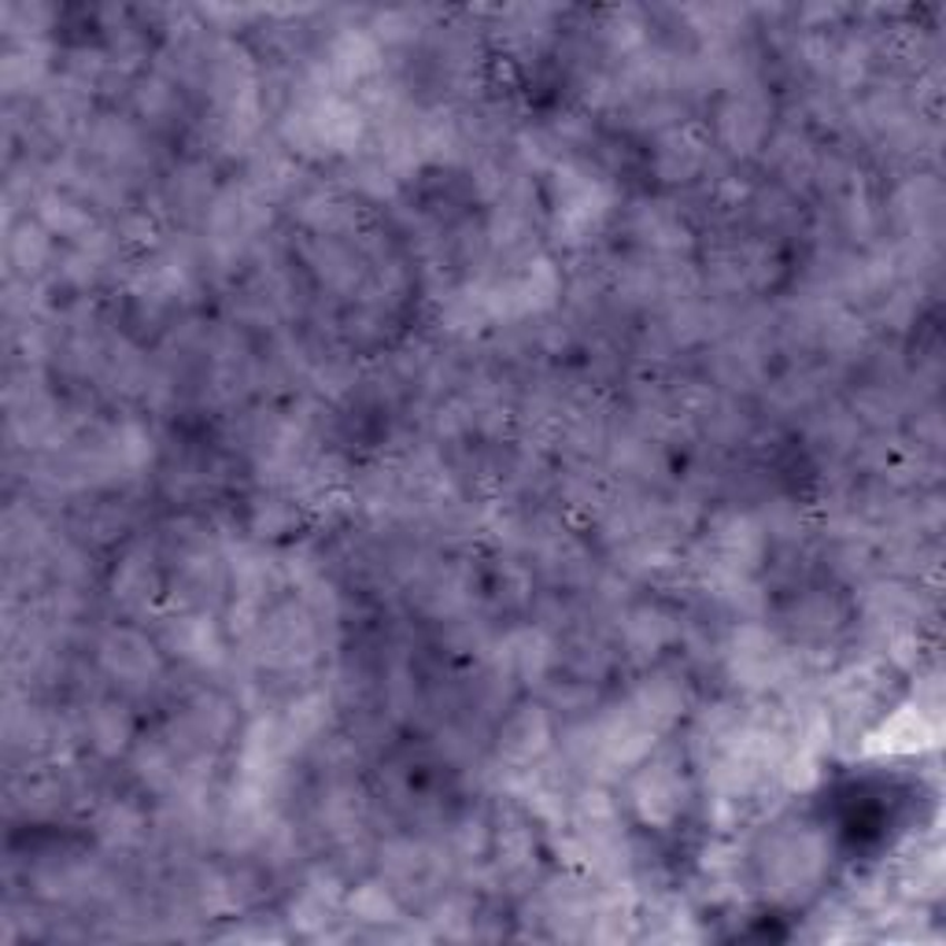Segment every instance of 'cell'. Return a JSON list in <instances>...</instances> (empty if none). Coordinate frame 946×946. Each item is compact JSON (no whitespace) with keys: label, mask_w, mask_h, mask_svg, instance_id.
Segmentation results:
<instances>
[{"label":"cell","mask_w":946,"mask_h":946,"mask_svg":"<svg viewBox=\"0 0 946 946\" xmlns=\"http://www.w3.org/2000/svg\"><path fill=\"white\" fill-rule=\"evenodd\" d=\"M636 806L647 820H669L680 814V780L669 773V766L647 769L640 777V788H636Z\"/></svg>","instance_id":"obj_1"},{"label":"cell","mask_w":946,"mask_h":946,"mask_svg":"<svg viewBox=\"0 0 946 946\" xmlns=\"http://www.w3.org/2000/svg\"><path fill=\"white\" fill-rule=\"evenodd\" d=\"M526 725V728H532V739H547V721H544V714H532V710H526L521 717H515V725H510V733H518V728ZM510 755L515 758H521V761H529L532 755H537V747H529V736L526 739H507L504 744Z\"/></svg>","instance_id":"obj_2"}]
</instances>
